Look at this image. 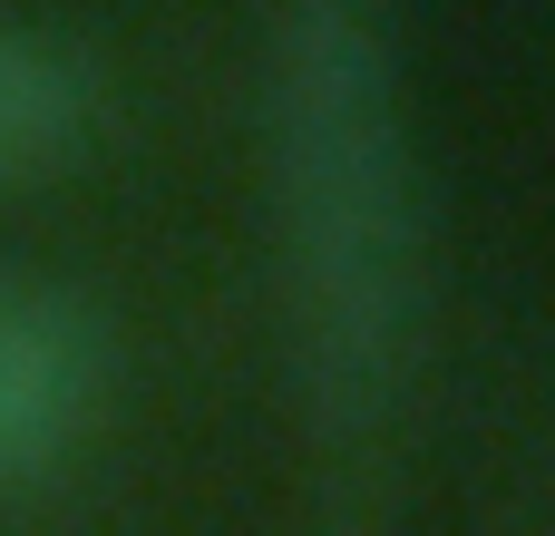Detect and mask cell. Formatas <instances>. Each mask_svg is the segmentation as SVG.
Returning a JSON list of instances; mask_svg holds the SVG:
<instances>
[{"label":"cell","instance_id":"obj_2","mask_svg":"<svg viewBox=\"0 0 555 536\" xmlns=\"http://www.w3.org/2000/svg\"><path fill=\"white\" fill-rule=\"evenodd\" d=\"M117 391L107 312L29 264H0V498H29L78 469Z\"/></svg>","mask_w":555,"mask_h":536},{"label":"cell","instance_id":"obj_1","mask_svg":"<svg viewBox=\"0 0 555 536\" xmlns=\"http://www.w3.org/2000/svg\"><path fill=\"white\" fill-rule=\"evenodd\" d=\"M263 195L293 312V381L332 459L390 439L429 322L420 137L380 0H283L263 49Z\"/></svg>","mask_w":555,"mask_h":536},{"label":"cell","instance_id":"obj_3","mask_svg":"<svg viewBox=\"0 0 555 536\" xmlns=\"http://www.w3.org/2000/svg\"><path fill=\"white\" fill-rule=\"evenodd\" d=\"M98 107H107V88H98L88 49L49 20L0 10V195L68 166L98 137Z\"/></svg>","mask_w":555,"mask_h":536}]
</instances>
